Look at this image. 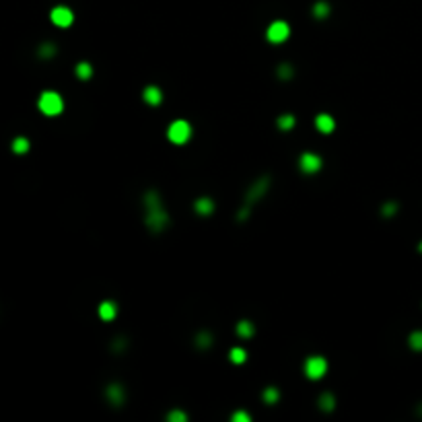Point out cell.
<instances>
[{
	"mask_svg": "<svg viewBox=\"0 0 422 422\" xmlns=\"http://www.w3.org/2000/svg\"><path fill=\"white\" fill-rule=\"evenodd\" d=\"M29 140L25 138V136H19V138L12 140V153H17V155H25L27 151H29Z\"/></svg>",
	"mask_w": 422,
	"mask_h": 422,
	"instance_id": "obj_22",
	"label": "cell"
},
{
	"mask_svg": "<svg viewBox=\"0 0 422 422\" xmlns=\"http://www.w3.org/2000/svg\"><path fill=\"white\" fill-rule=\"evenodd\" d=\"M291 35V27L287 21H274V23H270L268 27V31H266V39L270 44H282V42H287Z\"/></svg>",
	"mask_w": 422,
	"mask_h": 422,
	"instance_id": "obj_6",
	"label": "cell"
},
{
	"mask_svg": "<svg viewBox=\"0 0 422 422\" xmlns=\"http://www.w3.org/2000/svg\"><path fill=\"white\" fill-rule=\"evenodd\" d=\"M253 334H255V328H253V323H251V321L243 319V321H239V323H237V336H239V338L249 340V338H253Z\"/></svg>",
	"mask_w": 422,
	"mask_h": 422,
	"instance_id": "obj_17",
	"label": "cell"
},
{
	"mask_svg": "<svg viewBox=\"0 0 422 422\" xmlns=\"http://www.w3.org/2000/svg\"><path fill=\"white\" fill-rule=\"evenodd\" d=\"M142 99H144V103L157 107V105L163 103V91H161L157 85H148V87H144V91H142Z\"/></svg>",
	"mask_w": 422,
	"mask_h": 422,
	"instance_id": "obj_10",
	"label": "cell"
},
{
	"mask_svg": "<svg viewBox=\"0 0 422 422\" xmlns=\"http://www.w3.org/2000/svg\"><path fill=\"white\" fill-rule=\"evenodd\" d=\"M167 422H187V414L183 410H180V408H175V410H171L167 414Z\"/></svg>",
	"mask_w": 422,
	"mask_h": 422,
	"instance_id": "obj_26",
	"label": "cell"
},
{
	"mask_svg": "<svg viewBox=\"0 0 422 422\" xmlns=\"http://www.w3.org/2000/svg\"><path fill=\"white\" fill-rule=\"evenodd\" d=\"M37 52H39V58H44V60H52L54 56H56V52H58V50H56V46H54V44L46 42V44L39 46V50H37Z\"/></svg>",
	"mask_w": 422,
	"mask_h": 422,
	"instance_id": "obj_23",
	"label": "cell"
},
{
	"mask_svg": "<svg viewBox=\"0 0 422 422\" xmlns=\"http://www.w3.org/2000/svg\"><path fill=\"white\" fill-rule=\"evenodd\" d=\"M321 157L319 155H315V153H303L301 157H299V169H301L303 173H307V175H313V173H317L319 169H321Z\"/></svg>",
	"mask_w": 422,
	"mask_h": 422,
	"instance_id": "obj_8",
	"label": "cell"
},
{
	"mask_svg": "<svg viewBox=\"0 0 422 422\" xmlns=\"http://www.w3.org/2000/svg\"><path fill=\"white\" fill-rule=\"evenodd\" d=\"M408 344H410L412 350L416 352H422V330H416L408 336Z\"/></svg>",
	"mask_w": 422,
	"mask_h": 422,
	"instance_id": "obj_24",
	"label": "cell"
},
{
	"mask_svg": "<svg viewBox=\"0 0 422 422\" xmlns=\"http://www.w3.org/2000/svg\"><path fill=\"white\" fill-rule=\"evenodd\" d=\"M398 212V202H385L383 206H381V214L383 216H393Z\"/></svg>",
	"mask_w": 422,
	"mask_h": 422,
	"instance_id": "obj_27",
	"label": "cell"
},
{
	"mask_svg": "<svg viewBox=\"0 0 422 422\" xmlns=\"http://www.w3.org/2000/svg\"><path fill=\"white\" fill-rule=\"evenodd\" d=\"M229 361L233 364H243L245 361H247V352H245V348H239V346L231 348L229 350Z\"/></svg>",
	"mask_w": 422,
	"mask_h": 422,
	"instance_id": "obj_18",
	"label": "cell"
},
{
	"mask_svg": "<svg viewBox=\"0 0 422 422\" xmlns=\"http://www.w3.org/2000/svg\"><path fill=\"white\" fill-rule=\"evenodd\" d=\"M167 138L173 144H185L189 138H192V126L185 120H175L169 124L167 128Z\"/></svg>",
	"mask_w": 422,
	"mask_h": 422,
	"instance_id": "obj_4",
	"label": "cell"
},
{
	"mask_svg": "<svg viewBox=\"0 0 422 422\" xmlns=\"http://www.w3.org/2000/svg\"><path fill=\"white\" fill-rule=\"evenodd\" d=\"M276 74H278L280 80H291V78L295 76V68H293L291 64H280V66L276 68Z\"/></svg>",
	"mask_w": 422,
	"mask_h": 422,
	"instance_id": "obj_25",
	"label": "cell"
},
{
	"mask_svg": "<svg viewBox=\"0 0 422 422\" xmlns=\"http://www.w3.org/2000/svg\"><path fill=\"white\" fill-rule=\"evenodd\" d=\"M97 313L103 321H114L116 315H118V305L114 301H103L99 307H97Z\"/></svg>",
	"mask_w": 422,
	"mask_h": 422,
	"instance_id": "obj_12",
	"label": "cell"
},
{
	"mask_svg": "<svg viewBox=\"0 0 422 422\" xmlns=\"http://www.w3.org/2000/svg\"><path fill=\"white\" fill-rule=\"evenodd\" d=\"M311 12H313V17H315V19H325L330 15V4L325 2V0H319V2L313 4Z\"/></svg>",
	"mask_w": 422,
	"mask_h": 422,
	"instance_id": "obj_19",
	"label": "cell"
},
{
	"mask_svg": "<svg viewBox=\"0 0 422 422\" xmlns=\"http://www.w3.org/2000/svg\"><path fill=\"white\" fill-rule=\"evenodd\" d=\"M276 126H278V130H282V132H289V130H293V128L297 126V118L291 116V114H282V116L276 118Z\"/></svg>",
	"mask_w": 422,
	"mask_h": 422,
	"instance_id": "obj_16",
	"label": "cell"
},
{
	"mask_svg": "<svg viewBox=\"0 0 422 422\" xmlns=\"http://www.w3.org/2000/svg\"><path fill=\"white\" fill-rule=\"evenodd\" d=\"M303 371H305V377L311 379V381H319L325 373H328V361L319 355H313V357H307L305 364H303Z\"/></svg>",
	"mask_w": 422,
	"mask_h": 422,
	"instance_id": "obj_5",
	"label": "cell"
},
{
	"mask_svg": "<svg viewBox=\"0 0 422 422\" xmlns=\"http://www.w3.org/2000/svg\"><path fill=\"white\" fill-rule=\"evenodd\" d=\"M262 400H264L268 406L276 404V402L280 400V391H278V387H266V389L262 391Z\"/></svg>",
	"mask_w": 422,
	"mask_h": 422,
	"instance_id": "obj_21",
	"label": "cell"
},
{
	"mask_svg": "<svg viewBox=\"0 0 422 422\" xmlns=\"http://www.w3.org/2000/svg\"><path fill=\"white\" fill-rule=\"evenodd\" d=\"M315 128L321 132V134H332L334 128H336V120L330 116V114H319L315 118Z\"/></svg>",
	"mask_w": 422,
	"mask_h": 422,
	"instance_id": "obj_11",
	"label": "cell"
},
{
	"mask_svg": "<svg viewBox=\"0 0 422 422\" xmlns=\"http://www.w3.org/2000/svg\"><path fill=\"white\" fill-rule=\"evenodd\" d=\"M194 210H196V214H200V216L212 214V212H214V200H212V198H206V196L198 198V200L194 202Z\"/></svg>",
	"mask_w": 422,
	"mask_h": 422,
	"instance_id": "obj_13",
	"label": "cell"
},
{
	"mask_svg": "<svg viewBox=\"0 0 422 422\" xmlns=\"http://www.w3.org/2000/svg\"><path fill=\"white\" fill-rule=\"evenodd\" d=\"M212 342H214V336H212L210 332H206V330L198 332L196 338H194V344H196V348H200V350H208V348L212 346Z\"/></svg>",
	"mask_w": 422,
	"mask_h": 422,
	"instance_id": "obj_14",
	"label": "cell"
},
{
	"mask_svg": "<svg viewBox=\"0 0 422 422\" xmlns=\"http://www.w3.org/2000/svg\"><path fill=\"white\" fill-rule=\"evenodd\" d=\"M416 414L422 418V402H420V404H418V408H416Z\"/></svg>",
	"mask_w": 422,
	"mask_h": 422,
	"instance_id": "obj_30",
	"label": "cell"
},
{
	"mask_svg": "<svg viewBox=\"0 0 422 422\" xmlns=\"http://www.w3.org/2000/svg\"><path fill=\"white\" fill-rule=\"evenodd\" d=\"M270 175H260L251 185H249V189L245 192V204H243V208H241V212H239V221H243V219H247L249 216V210H251V206L257 202V200H262L264 196H266V192L270 189Z\"/></svg>",
	"mask_w": 422,
	"mask_h": 422,
	"instance_id": "obj_1",
	"label": "cell"
},
{
	"mask_svg": "<svg viewBox=\"0 0 422 422\" xmlns=\"http://www.w3.org/2000/svg\"><path fill=\"white\" fill-rule=\"evenodd\" d=\"M37 107L39 112L48 118H56L64 112V99L60 97V93L56 91H44L37 99Z\"/></svg>",
	"mask_w": 422,
	"mask_h": 422,
	"instance_id": "obj_2",
	"label": "cell"
},
{
	"mask_svg": "<svg viewBox=\"0 0 422 422\" xmlns=\"http://www.w3.org/2000/svg\"><path fill=\"white\" fill-rule=\"evenodd\" d=\"M317 406H319L321 412H332L334 408H336V398H334V393L323 391L321 396H319V400H317Z\"/></svg>",
	"mask_w": 422,
	"mask_h": 422,
	"instance_id": "obj_15",
	"label": "cell"
},
{
	"mask_svg": "<svg viewBox=\"0 0 422 422\" xmlns=\"http://www.w3.org/2000/svg\"><path fill=\"white\" fill-rule=\"evenodd\" d=\"M50 21L56 25V27H62V29H66V27H70L72 21H74V15H72V10L68 8V6H54L52 12H50Z\"/></svg>",
	"mask_w": 422,
	"mask_h": 422,
	"instance_id": "obj_7",
	"label": "cell"
},
{
	"mask_svg": "<svg viewBox=\"0 0 422 422\" xmlns=\"http://www.w3.org/2000/svg\"><path fill=\"white\" fill-rule=\"evenodd\" d=\"M105 398H107V402H110L112 406L120 408L121 404L126 402V389H124V385H121V383H110V385H107V389H105Z\"/></svg>",
	"mask_w": 422,
	"mask_h": 422,
	"instance_id": "obj_9",
	"label": "cell"
},
{
	"mask_svg": "<svg viewBox=\"0 0 422 422\" xmlns=\"http://www.w3.org/2000/svg\"><path fill=\"white\" fill-rule=\"evenodd\" d=\"M74 72H76V76L80 80H89L93 76V66L89 62H78L76 68H74Z\"/></svg>",
	"mask_w": 422,
	"mask_h": 422,
	"instance_id": "obj_20",
	"label": "cell"
},
{
	"mask_svg": "<svg viewBox=\"0 0 422 422\" xmlns=\"http://www.w3.org/2000/svg\"><path fill=\"white\" fill-rule=\"evenodd\" d=\"M126 346H128V340H126V338H121V336H120V338H116L114 342H112V350H116V352H121Z\"/></svg>",
	"mask_w": 422,
	"mask_h": 422,
	"instance_id": "obj_29",
	"label": "cell"
},
{
	"mask_svg": "<svg viewBox=\"0 0 422 422\" xmlns=\"http://www.w3.org/2000/svg\"><path fill=\"white\" fill-rule=\"evenodd\" d=\"M144 225L151 233H163L169 227V214L163 206H155V208H146L144 214Z\"/></svg>",
	"mask_w": 422,
	"mask_h": 422,
	"instance_id": "obj_3",
	"label": "cell"
},
{
	"mask_svg": "<svg viewBox=\"0 0 422 422\" xmlns=\"http://www.w3.org/2000/svg\"><path fill=\"white\" fill-rule=\"evenodd\" d=\"M231 422H251V416L245 410H237V412L231 414Z\"/></svg>",
	"mask_w": 422,
	"mask_h": 422,
	"instance_id": "obj_28",
	"label": "cell"
},
{
	"mask_svg": "<svg viewBox=\"0 0 422 422\" xmlns=\"http://www.w3.org/2000/svg\"><path fill=\"white\" fill-rule=\"evenodd\" d=\"M418 251H420V253H422V241H420V243H418Z\"/></svg>",
	"mask_w": 422,
	"mask_h": 422,
	"instance_id": "obj_31",
	"label": "cell"
}]
</instances>
